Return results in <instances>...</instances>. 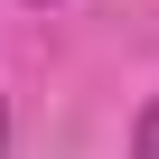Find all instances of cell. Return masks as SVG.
Returning a JSON list of instances; mask_svg holds the SVG:
<instances>
[{
  "label": "cell",
  "instance_id": "1",
  "mask_svg": "<svg viewBox=\"0 0 159 159\" xmlns=\"http://www.w3.org/2000/svg\"><path fill=\"white\" fill-rule=\"evenodd\" d=\"M131 159H159V103L140 112V131H131Z\"/></svg>",
  "mask_w": 159,
  "mask_h": 159
},
{
  "label": "cell",
  "instance_id": "2",
  "mask_svg": "<svg viewBox=\"0 0 159 159\" xmlns=\"http://www.w3.org/2000/svg\"><path fill=\"white\" fill-rule=\"evenodd\" d=\"M0 159H10V112H0Z\"/></svg>",
  "mask_w": 159,
  "mask_h": 159
}]
</instances>
